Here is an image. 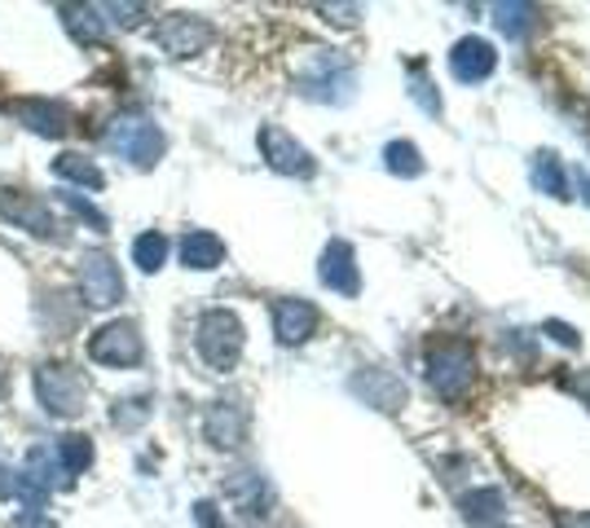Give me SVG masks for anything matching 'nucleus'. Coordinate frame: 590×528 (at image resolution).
<instances>
[{
    "label": "nucleus",
    "mask_w": 590,
    "mask_h": 528,
    "mask_svg": "<svg viewBox=\"0 0 590 528\" xmlns=\"http://www.w3.org/2000/svg\"><path fill=\"white\" fill-rule=\"evenodd\" d=\"M102 137H106V150H115L120 159H128L141 172H150L168 150V137L150 115H120L106 124Z\"/></svg>",
    "instance_id": "nucleus-1"
},
{
    "label": "nucleus",
    "mask_w": 590,
    "mask_h": 528,
    "mask_svg": "<svg viewBox=\"0 0 590 528\" xmlns=\"http://www.w3.org/2000/svg\"><path fill=\"white\" fill-rule=\"evenodd\" d=\"M472 375H476V357L467 340H436L428 348V383L441 401L458 405L472 388Z\"/></svg>",
    "instance_id": "nucleus-2"
},
{
    "label": "nucleus",
    "mask_w": 590,
    "mask_h": 528,
    "mask_svg": "<svg viewBox=\"0 0 590 528\" xmlns=\"http://www.w3.org/2000/svg\"><path fill=\"white\" fill-rule=\"evenodd\" d=\"M353 67L344 62V54L340 49H314L309 58H305V67H300V76H295V89H300L305 97H314V102H336V106H344L349 97H353Z\"/></svg>",
    "instance_id": "nucleus-3"
},
{
    "label": "nucleus",
    "mask_w": 590,
    "mask_h": 528,
    "mask_svg": "<svg viewBox=\"0 0 590 528\" xmlns=\"http://www.w3.org/2000/svg\"><path fill=\"white\" fill-rule=\"evenodd\" d=\"M32 383H36V401L45 405L49 418H80V414H84L89 379H84L76 366H63V361L36 366Z\"/></svg>",
    "instance_id": "nucleus-4"
},
{
    "label": "nucleus",
    "mask_w": 590,
    "mask_h": 528,
    "mask_svg": "<svg viewBox=\"0 0 590 528\" xmlns=\"http://www.w3.org/2000/svg\"><path fill=\"white\" fill-rule=\"evenodd\" d=\"M194 348H198V357H203L212 370L229 375V370L238 366V357H242V322H238V313H229V309H207V313L198 318Z\"/></svg>",
    "instance_id": "nucleus-5"
},
{
    "label": "nucleus",
    "mask_w": 590,
    "mask_h": 528,
    "mask_svg": "<svg viewBox=\"0 0 590 528\" xmlns=\"http://www.w3.org/2000/svg\"><path fill=\"white\" fill-rule=\"evenodd\" d=\"M89 357L98 366H115V370H133L141 366L146 357V344H141V331L137 322H106L89 335Z\"/></svg>",
    "instance_id": "nucleus-6"
},
{
    "label": "nucleus",
    "mask_w": 590,
    "mask_h": 528,
    "mask_svg": "<svg viewBox=\"0 0 590 528\" xmlns=\"http://www.w3.org/2000/svg\"><path fill=\"white\" fill-rule=\"evenodd\" d=\"M260 154H264V163L273 168V172H282V176H300V181H309L314 172H318V163H314V154L295 141L286 128H277V124H264L260 128Z\"/></svg>",
    "instance_id": "nucleus-7"
},
{
    "label": "nucleus",
    "mask_w": 590,
    "mask_h": 528,
    "mask_svg": "<svg viewBox=\"0 0 590 528\" xmlns=\"http://www.w3.org/2000/svg\"><path fill=\"white\" fill-rule=\"evenodd\" d=\"M212 23L207 19H198V14H168V19H159V27H155V45L168 54V58H194V54H203L207 45H212Z\"/></svg>",
    "instance_id": "nucleus-8"
},
{
    "label": "nucleus",
    "mask_w": 590,
    "mask_h": 528,
    "mask_svg": "<svg viewBox=\"0 0 590 528\" xmlns=\"http://www.w3.org/2000/svg\"><path fill=\"white\" fill-rule=\"evenodd\" d=\"M80 296L93 309H111V305L124 300V274H120V264L106 251H89L84 255V264H80Z\"/></svg>",
    "instance_id": "nucleus-9"
},
{
    "label": "nucleus",
    "mask_w": 590,
    "mask_h": 528,
    "mask_svg": "<svg viewBox=\"0 0 590 528\" xmlns=\"http://www.w3.org/2000/svg\"><path fill=\"white\" fill-rule=\"evenodd\" d=\"M0 220H10V225H19L23 233H36V238H58V220H54L49 203L27 194V190H14V185L0 190Z\"/></svg>",
    "instance_id": "nucleus-10"
},
{
    "label": "nucleus",
    "mask_w": 590,
    "mask_h": 528,
    "mask_svg": "<svg viewBox=\"0 0 590 528\" xmlns=\"http://www.w3.org/2000/svg\"><path fill=\"white\" fill-rule=\"evenodd\" d=\"M203 436L216 449H238L247 440V410L238 401H212L203 414Z\"/></svg>",
    "instance_id": "nucleus-11"
},
{
    "label": "nucleus",
    "mask_w": 590,
    "mask_h": 528,
    "mask_svg": "<svg viewBox=\"0 0 590 528\" xmlns=\"http://www.w3.org/2000/svg\"><path fill=\"white\" fill-rule=\"evenodd\" d=\"M318 331V309L309 300H273V335L277 344L295 348V344H305L309 335Z\"/></svg>",
    "instance_id": "nucleus-12"
},
{
    "label": "nucleus",
    "mask_w": 590,
    "mask_h": 528,
    "mask_svg": "<svg viewBox=\"0 0 590 528\" xmlns=\"http://www.w3.org/2000/svg\"><path fill=\"white\" fill-rule=\"evenodd\" d=\"M493 67H498V54H493V45L480 41V36H463V41L450 49V71H454V80H463V84L489 80Z\"/></svg>",
    "instance_id": "nucleus-13"
},
{
    "label": "nucleus",
    "mask_w": 590,
    "mask_h": 528,
    "mask_svg": "<svg viewBox=\"0 0 590 528\" xmlns=\"http://www.w3.org/2000/svg\"><path fill=\"white\" fill-rule=\"evenodd\" d=\"M318 278L331 287V291H340V296H358L362 291V274H358V255H353V246L349 242H327V251H322V264H318Z\"/></svg>",
    "instance_id": "nucleus-14"
},
{
    "label": "nucleus",
    "mask_w": 590,
    "mask_h": 528,
    "mask_svg": "<svg viewBox=\"0 0 590 528\" xmlns=\"http://www.w3.org/2000/svg\"><path fill=\"white\" fill-rule=\"evenodd\" d=\"M10 111H14V119H19L27 133H36V137H63L67 124H71V111H67L63 102H49V97H23V102H14Z\"/></svg>",
    "instance_id": "nucleus-15"
},
{
    "label": "nucleus",
    "mask_w": 590,
    "mask_h": 528,
    "mask_svg": "<svg viewBox=\"0 0 590 528\" xmlns=\"http://www.w3.org/2000/svg\"><path fill=\"white\" fill-rule=\"evenodd\" d=\"M353 392L366 397L375 410H397L406 401V383L397 375H388V370H362L353 379Z\"/></svg>",
    "instance_id": "nucleus-16"
},
{
    "label": "nucleus",
    "mask_w": 590,
    "mask_h": 528,
    "mask_svg": "<svg viewBox=\"0 0 590 528\" xmlns=\"http://www.w3.org/2000/svg\"><path fill=\"white\" fill-rule=\"evenodd\" d=\"M220 260H225V242H220L216 233H207V229H190V233L181 238V264H185V269L207 274V269H216Z\"/></svg>",
    "instance_id": "nucleus-17"
},
{
    "label": "nucleus",
    "mask_w": 590,
    "mask_h": 528,
    "mask_svg": "<svg viewBox=\"0 0 590 528\" xmlns=\"http://www.w3.org/2000/svg\"><path fill=\"white\" fill-rule=\"evenodd\" d=\"M225 493H229L238 506H247L251 515H269V506H273V489L264 484L260 471H234V475L225 480Z\"/></svg>",
    "instance_id": "nucleus-18"
},
{
    "label": "nucleus",
    "mask_w": 590,
    "mask_h": 528,
    "mask_svg": "<svg viewBox=\"0 0 590 528\" xmlns=\"http://www.w3.org/2000/svg\"><path fill=\"white\" fill-rule=\"evenodd\" d=\"M63 23H67V32H71L80 45H102V41L111 36V27H106V19L98 14V5H63Z\"/></svg>",
    "instance_id": "nucleus-19"
},
{
    "label": "nucleus",
    "mask_w": 590,
    "mask_h": 528,
    "mask_svg": "<svg viewBox=\"0 0 590 528\" xmlns=\"http://www.w3.org/2000/svg\"><path fill=\"white\" fill-rule=\"evenodd\" d=\"M54 176H58V181H71V185H89V190H102V185H106L102 168H98L93 159L76 154V150H67V154L54 159Z\"/></svg>",
    "instance_id": "nucleus-20"
},
{
    "label": "nucleus",
    "mask_w": 590,
    "mask_h": 528,
    "mask_svg": "<svg viewBox=\"0 0 590 528\" xmlns=\"http://www.w3.org/2000/svg\"><path fill=\"white\" fill-rule=\"evenodd\" d=\"M27 467H32V480L49 493V489H67L71 484V475L63 471V462H58V454L49 449V445H36L32 454H27Z\"/></svg>",
    "instance_id": "nucleus-21"
},
{
    "label": "nucleus",
    "mask_w": 590,
    "mask_h": 528,
    "mask_svg": "<svg viewBox=\"0 0 590 528\" xmlns=\"http://www.w3.org/2000/svg\"><path fill=\"white\" fill-rule=\"evenodd\" d=\"M533 185L542 194H551V198H568V176H564V168H559V159L551 150H542L533 159Z\"/></svg>",
    "instance_id": "nucleus-22"
},
{
    "label": "nucleus",
    "mask_w": 590,
    "mask_h": 528,
    "mask_svg": "<svg viewBox=\"0 0 590 528\" xmlns=\"http://www.w3.org/2000/svg\"><path fill=\"white\" fill-rule=\"evenodd\" d=\"M54 454H58V462H63V471H67L71 480L93 467V440H89V436H63Z\"/></svg>",
    "instance_id": "nucleus-23"
},
{
    "label": "nucleus",
    "mask_w": 590,
    "mask_h": 528,
    "mask_svg": "<svg viewBox=\"0 0 590 528\" xmlns=\"http://www.w3.org/2000/svg\"><path fill=\"white\" fill-rule=\"evenodd\" d=\"M502 510H507V502H502L498 489H472V493L463 497V515H467L472 524H489V519H498Z\"/></svg>",
    "instance_id": "nucleus-24"
},
{
    "label": "nucleus",
    "mask_w": 590,
    "mask_h": 528,
    "mask_svg": "<svg viewBox=\"0 0 590 528\" xmlns=\"http://www.w3.org/2000/svg\"><path fill=\"white\" fill-rule=\"evenodd\" d=\"M133 260H137V269L141 274H159L163 269V260H168V238L163 233H141L137 242H133Z\"/></svg>",
    "instance_id": "nucleus-25"
},
{
    "label": "nucleus",
    "mask_w": 590,
    "mask_h": 528,
    "mask_svg": "<svg viewBox=\"0 0 590 528\" xmlns=\"http://www.w3.org/2000/svg\"><path fill=\"white\" fill-rule=\"evenodd\" d=\"M384 163H388L393 176H406V181L423 172V159H419V146H415V141H388Z\"/></svg>",
    "instance_id": "nucleus-26"
},
{
    "label": "nucleus",
    "mask_w": 590,
    "mask_h": 528,
    "mask_svg": "<svg viewBox=\"0 0 590 528\" xmlns=\"http://www.w3.org/2000/svg\"><path fill=\"white\" fill-rule=\"evenodd\" d=\"M493 23L507 41H520L529 27H533V5H498L493 10Z\"/></svg>",
    "instance_id": "nucleus-27"
},
{
    "label": "nucleus",
    "mask_w": 590,
    "mask_h": 528,
    "mask_svg": "<svg viewBox=\"0 0 590 528\" xmlns=\"http://www.w3.org/2000/svg\"><path fill=\"white\" fill-rule=\"evenodd\" d=\"M111 418H115L120 432H137V427L150 418V397H128V401H120V405L111 410Z\"/></svg>",
    "instance_id": "nucleus-28"
},
{
    "label": "nucleus",
    "mask_w": 590,
    "mask_h": 528,
    "mask_svg": "<svg viewBox=\"0 0 590 528\" xmlns=\"http://www.w3.org/2000/svg\"><path fill=\"white\" fill-rule=\"evenodd\" d=\"M63 203H67V211H71V216H80L89 229H98V233H106V229H111V220H106V216H102V211H98V207H93L84 194H76V190H63Z\"/></svg>",
    "instance_id": "nucleus-29"
},
{
    "label": "nucleus",
    "mask_w": 590,
    "mask_h": 528,
    "mask_svg": "<svg viewBox=\"0 0 590 528\" xmlns=\"http://www.w3.org/2000/svg\"><path fill=\"white\" fill-rule=\"evenodd\" d=\"M98 14L106 19V27H137L146 19V5H120V0H111V5H98Z\"/></svg>",
    "instance_id": "nucleus-30"
},
{
    "label": "nucleus",
    "mask_w": 590,
    "mask_h": 528,
    "mask_svg": "<svg viewBox=\"0 0 590 528\" xmlns=\"http://www.w3.org/2000/svg\"><path fill=\"white\" fill-rule=\"evenodd\" d=\"M410 97H415V102H419L428 115H441V97L432 93V84H428L423 76H415V84H410Z\"/></svg>",
    "instance_id": "nucleus-31"
},
{
    "label": "nucleus",
    "mask_w": 590,
    "mask_h": 528,
    "mask_svg": "<svg viewBox=\"0 0 590 528\" xmlns=\"http://www.w3.org/2000/svg\"><path fill=\"white\" fill-rule=\"evenodd\" d=\"M10 528H58V524H54V519H49L45 510H19Z\"/></svg>",
    "instance_id": "nucleus-32"
},
{
    "label": "nucleus",
    "mask_w": 590,
    "mask_h": 528,
    "mask_svg": "<svg viewBox=\"0 0 590 528\" xmlns=\"http://www.w3.org/2000/svg\"><path fill=\"white\" fill-rule=\"evenodd\" d=\"M322 14H331V23H340V27H353L358 23V5H322Z\"/></svg>",
    "instance_id": "nucleus-33"
},
{
    "label": "nucleus",
    "mask_w": 590,
    "mask_h": 528,
    "mask_svg": "<svg viewBox=\"0 0 590 528\" xmlns=\"http://www.w3.org/2000/svg\"><path fill=\"white\" fill-rule=\"evenodd\" d=\"M546 331H551L555 344H564V348H577V344H581V335H577L572 326H564V322H546Z\"/></svg>",
    "instance_id": "nucleus-34"
},
{
    "label": "nucleus",
    "mask_w": 590,
    "mask_h": 528,
    "mask_svg": "<svg viewBox=\"0 0 590 528\" xmlns=\"http://www.w3.org/2000/svg\"><path fill=\"white\" fill-rule=\"evenodd\" d=\"M194 519H198V528H225V519L216 515L212 502H198V506H194Z\"/></svg>",
    "instance_id": "nucleus-35"
},
{
    "label": "nucleus",
    "mask_w": 590,
    "mask_h": 528,
    "mask_svg": "<svg viewBox=\"0 0 590 528\" xmlns=\"http://www.w3.org/2000/svg\"><path fill=\"white\" fill-rule=\"evenodd\" d=\"M572 181H577V190H581V198L590 203V172H581V168H577V172H572Z\"/></svg>",
    "instance_id": "nucleus-36"
},
{
    "label": "nucleus",
    "mask_w": 590,
    "mask_h": 528,
    "mask_svg": "<svg viewBox=\"0 0 590 528\" xmlns=\"http://www.w3.org/2000/svg\"><path fill=\"white\" fill-rule=\"evenodd\" d=\"M564 528H590V510L586 515H564Z\"/></svg>",
    "instance_id": "nucleus-37"
}]
</instances>
